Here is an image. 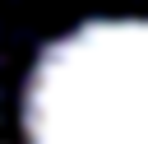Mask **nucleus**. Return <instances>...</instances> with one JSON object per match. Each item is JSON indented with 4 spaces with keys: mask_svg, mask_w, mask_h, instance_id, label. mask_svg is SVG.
Returning <instances> with one entry per match:
<instances>
[{
    "mask_svg": "<svg viewBox=\"0 0 148 144\" xmlns=\"http://www.w3.org/2000/svg\"><path fill=\"white\" fill-rule=\"evenodd\" d=\"M28 144H148V19H88L28 70Z\"/></svg>",
    "mask_w": 148,
    "mask_h": 144,
    "instance_id": "obj_1",
    "label": "nucleus"
}]
</instances>
